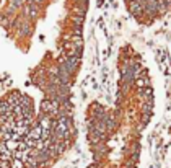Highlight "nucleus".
Instances as JSON below:
<instances>
[{"instance_id":"f257e3e1","label":"nucleus","mask_w":171,"mask_h":168,"mask_svg":"<svg viewBox=\"0 0 171 168\" xmlns=\"http://www.w3.org/2000/svg\"><path fill=\"white\" fill-rule=\"evenodd\" d=\"M155 104V80L148 64L134 46L124 44L117 54L113 106L93 101L86 110L90 162L85 168H139Z\"/></svg>"},{"instance_id":"f03ea898","label":"nucleus","mask_w":171,"mask_h":168,"mask_svg":"<svg viewBox=\"0 0 171 168\" xmlns=\"http://www.w3.org/2000/svg\"><path fill=\"white\" fill-rule=\"evenodd\" d=\"M124 7L142 26H152L171 13V0H124Z\"/></svg>"},{"instance_id":"7ed1b4c3","label":"nucleus","mask_w":171,"mask_h":168,"mask_svg":"<svg viewBox=\"0 0 171 168\" xmlns=\"http://www.w3.org/2000/svg\"><path fill=\"white\" fill-rule=\"evenodd\" d=\"M23 2L24 0H8L7 7L3 8L2 15H0V28H2L5 33L10 30V26H12L13 21L16 20L20 10H21V7H23Z\"/></svg>"}]
</instances>
